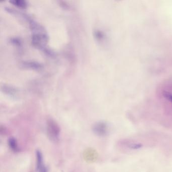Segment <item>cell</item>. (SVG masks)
Instances as JSON below:
<instances>
[{"mask_svg": "<svg viewBox=\"0 0 172 172\" xmlns=\"http://www.w3.org/2000/svg\"><path fill=\"white\" fill-rule=\"evenodd\" d=\"M39 172H48V168L47 167L44 166L43 168H42Z\"/></svg>", "mask_w": 172, "mask_h": 172, "instance_id": "7", "label": "cell"}, {"mask_svg": "<svg viewBox=\"0 0 172 172\" xmlns=\"http://www.w3.org/2000/svg\"><path fill=\"white\" fill-rule=\"evenodd\" d=\"M8 145L10 149L13 152H18L20 149L19 147L18 144L17 139L14 137H10L8 140Z\"/></svg>", "mask_w": 172, "mask_h": 172, "instance_id": "4", "label": "cell"}, {"mask_svg": "<svg viewBox=\"0 0 172 172\" xmlns=\"http://www.w3.org/2000/svg\"><path fill=\"white\" fill-rule=\"evenodd\" d=\"M92 129L94 133L98 136H104L108 133V125L102 121L95 123Z\"/></svg>", "mask_w": 172, "mask_h": 172, "instance_id": "2", "label": "cell"}, {"mask_svg": "<svg viewBox=\"0 0 172 172\" xmlns=\"http://www.w3.org/2000/svg\"><path fill=\"white\" fill-rule=\"evenodd\" d=\"M11 3H13L14 5L17 6L19 7L25 8L26 7L25 2L22 1H12Z\"/></svg>", "mask_w": 172, "mask_h": 172, "instance_id": "6", "label": "cell"}, {"mask_svg": "<svg viewBox=\"0 0 172 172\" xmlns=\"http://www.w3.org/2000/svg\"><path fill=\"white\" fill-rule=\"evenodd\" d=\"M47 133L51 140L56 142L60 136L61 128L59 124L53 119H48L47 121Z\"/></svg>", "mask_w": 172, "mask_h": 172, "instance_id": "1", "label": "cell"}, {"mask_svg": "<svg viewBox=\"0 0 172 172\" xmlns=\"http://www.w3.org/2000/svg\"><path fill=\"white\" fill-rule=\"evenodd\" d=\"M142 147V145L139 143H129L128 145V148L132 149H137L141 148Z\"/></svg>", "mask_w": 172, "mask_h": 172, "instance_id": "5", "label": "cell"}, {"mask_svg": "<svg viewBox=\"0 0 172 172\" xmlns=\"http://www.w3.org/2000/svg\"><path fill=\"white\" fill-rule=\"evenodd\" d=\"M36 156V168L37 171L39 172V171L45 166L44 163V157L42 152L40 150L37 149L35 152Z\"/></svg>", "mask_w": 172, "mask_h": 172, "instance_id": "3", "label": "cell"}]
</instances>
